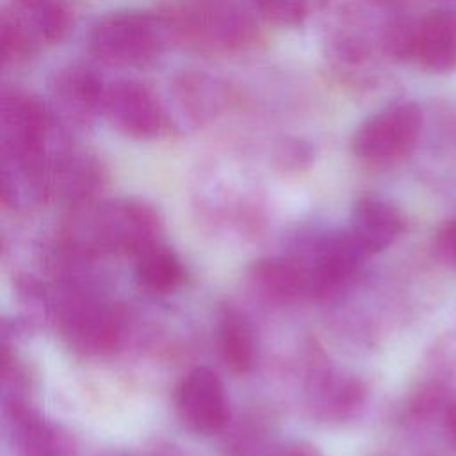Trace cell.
I'll list each match as a JSON object with an SVG mask.
<instances>
[{
	"label": "cell",
	"instance_id": "cell-20",
	"mask_svg": "<svg viewBox=\"0 0 456 456\" xmlns=\"http://www.w3.org/2000/svg\"><path fill=\"white\" fill-rule=\"evenodd\" d=\"M433 248L438 260L449 269L456 271V217L445 221L438 228Z\"/></svg>",
	"mask_w": 456,
	"mask_h": 456
},
{
	"label": "cell",
	"instance_id": "cell-16",
	"mask_svg": "<svg viewBox=\"0 0 456 456\" xmlns=\"http://www.w3.org/2000/svg\"><path fill=\"white\" fill-rule=\"evenodd\" d=\"M0 41L4 66H21L43 46V41L36 34L34 27L12 5L2 7Z\"/></svg>",
	"mask_w": 456,
	"mask_h": 456
},
{
	"label": "cell",
	"instance_id": "cell-13",
	"mask_svg": "<svg viewBox=\"0 0 456 456\" xmlns=\"http://www.w3.org/2000/svg\"><path fill=\"white\" fill-rule=\"evenodd\" d=\"M12 438L21 456H73L69 438L59 428L32 413L18 399L9 410Z\"/></svg>",
	"mask_w": 456,
	"mask_h": 456
},
{
	"label": "cell",
	"instance_id": "cell-4",
	"mask_svg": "<svg viewBox=\"0 0 456 456\" xmlns=\"http://www.w3.org/2000/svg\"><path fill=\"white\" fill-rule=\"evenodd\" d=\"M103 118L119 134L132 139H155L171 125L166 105L142 82L119 78L105 87Z\"/></svg>",
	"mask_w": 456,
	"mask_h": 456
},
{
	"label": "cell",
	"instance_id": "cell-21",
	"mask_svg": "<svg viewBox=\"0 0 456 456\" xmlns=\"http://www.w3.org/2000/svg\"><path fill=\"white\" fill-rule=\"evenodd\" d=\"M271 456H322L315 447L305 445V444H290L281 449H278Z\"/></svg>",
	"mask_w": 456,
	"mask_h": 456
},
{
	"label": "cell",
	"instance_id": "cell-5",
	"mask_svg": "<svg viewBox=\"0 0 456 456\" xmlns=\"http://www.w3.org/2000/svg\"><path fill=\"white\" fill-rule=\"evenodd\" d=\"M105 84L89 68L71 64L57 69L48 82V109L66 126L87 128L103 116Z\"/></svg>",
	"mask_w": 456,
	"mask_h": 456
},
{
	"label": "cell",
	"instance_id": "cell-2",
	"mask_svg": "<svg viewBox=\"0 0 456 456\" xmlns=\"http://www.w3.org/2000/svg\"><path fill=\"white\" fill-rule=\"evenodd\" d=\"M173 43L187 46L230 52L249 46L256 41L255 20L235 4L205 2L196 7L166 11Z\"/></svg>",
	"mask_w": 456,
	"mask_h": 456
},
{
	"label": "cell",
	"instance_id": "cell-6",
	"mask_svg": "<svg viewBox=\"0 0 456 456\" xmlns=\"http://www.w3.org/2000/svg\"><path fill=\"white\" fill-rule=\"evenodd\" d=\"M365 255L349 230L326 235L317 242L306 264L308 292L322 299L338 296L356 276Z\"/></svg>",
	"mask_w": 456,
	"mask_h": 456
},
{
	"label": "cell",
	"instance_id": "cell-10",
	"mask_svg": "<svg viewBox=\"0 0 456 456\" xmlns=\"http://www.w3.org/2000/svg\"><path fill=\"white\" fill-rule=\"evenodd\" d=\"M224 103L223 86L207 73L189 71L180 75L171 87L169 119L191 126L203 125L217 116Z\"/></svg>",
	"mask_w": 456,
	"mask_h": 456
},
{
	"label": "cell",
	"instance_id": "cell-19",
	"mask_svg": "<svg viewBox=\"0 0 456 456\" xmlns=\"http://www.w3.org/2000/svg\"><path fill=\"white\" fill-rule=\"evenodd\" d=\"M258 14L278 27H297L308 16V0H251Z\"/></svg>",
	"mask_w": 456,
	"mask_h": 456
},
{
	"label": "cell",
	"instance_id": "cell-18",
	"mask_svg": "<svg viewBox=\"0 0 456 456\" xmlns=\"http://www.w3.org/2000/svg\"><path fill=\"white\" fill-rule=\"evenodd\" d=\"M315 403L328 415L344 417L354 406L360 404L363 397V388L356 379L344 378L340 374L321 376L314 388Z\"/></svg>",
	"mask_w": 456,
	"mask_h": 456
},
{
	"label": "cell",
	"instance_id": "cell-14",
	"mask_svg": "<svg viewBox=\"0 0 456 456\" xmlns=\"http://www.w3.org/2000/svg\"><path fill=\"white\" fill-rule=\"evenodd\" d=\"M251 281L264 297L287 303L308 292V269L296 258H264L255 262Z\"/></svg>",
	"mask_w": 456,
	"mask_h": 456
},
{
	"label": "cell",
	"instance_id": "cell-7",
	"mask_svg": "<svg viewBox=\"0 0 456 456\" xmlns=\"http://www.w3.org/2000/svg\"><path fill=\"white\" fill-rule=\"evenodd\" d=\"M176 410L196 433L221 431L230 419V401L217 372L210 367L192 369L176 388Z\"/></svg>",
	"mask_w": 456,
	"mask_h": 456
},
{
	"label": "cell",
	"instance_id": "cell-22",
	"mask_svg": "<svg viewBox=\"0 0 456 456\" xmlns=\"http://www.w3.org/2000/svg\"><path fill=\"white\" fill-rule=\"evenodd\" d=\"M57 0H11V5L23 11V12H37Z\"/></svg>",
	"mask_w": 456,
	"mask_h": 456
},
{
	"label": "cell",
	"instance_id": "cell-17",
	"mask_svg": "<svg viewBox=\"0 0 456 456\" xmlns=\"http://www.w3.org/2000/svg\"><path fill=\"white\" fill-rule=\"evenodd\" d=\"M137 280L151 292H171L185 278L182 260L162 244H157L137 256Z\"/></svg>",
	"mask_w": 456,
	"mask_h": 456
},
{
	"label": "cell",
	"instance_id": "cell-15",
	"mask_svg": "<svg viewBox=\"0 0 456 456\" xmlns=\"http://www.w3.org/2000/svg\"><path fill=\"white\" fill-rule=\"evenodd\" d=\"M219 353L226 367L235 374H246L255 365L253 330L233 308H224L219 319Z\"/></svg>",
	"mask_w": 456,
	"mask_h": 456
},
{
	"label": "cell",
	"instance_id": "cell-8",
	"mask_svg": "<svg viewBox=\"0 0 456 456\" xmlns=\"http://www.w3.org/2000/svg\"><path fill=\"white\" fill-rule=\"evenodd\" d=\"M96 228L102 242L135 256L160 244V219L155 208L144 201L123 200L107 205L96 217Z\"/></svg>",
	"mask_w": 456,
	"mask_h": 456
},
{
	"label": "cell",
	"instance_id": "cell-11",
	"mask_svg": "<svg viewBox=\"0 0 456 456\" xmlns=\"http://www.w3.org/2000/svg\"><path fill=\"white\" fill-rule=\"evenodd\" d=\"M413 57L429 71L456 69V11H429L415 28Z\"/></svg>",
	"mask_w": 456,
	"mask_h": 456
},
{
	"label": "cell",
	"instance_id": "cell-3",
	"mask_svg": "<svg viewBox=\"0 0 456 456\" xmlns=\"http://www.w3.org/2000/svg\"><path fill=\"white\" fill-rule=\"evenodd\" d=\"M422 130V110L415 102L392 103L363 119L353 137L356 159L372 166L394 164L411 153Z\"/></svg>",
	"mask_w": 456,
	"mask_h": 456
},
{
	"label": "cell",
	"instance_id": "cell-12",
	"mask_svg": "<svg viewBox=\"0 0 456 456\" xmlns=\"http://www.w3.org/2000/svg\"><path fill=\"white\" fill-rule=\"evenodd\" d=\"M403 224L401 212L390 201L367 196L354 203L347 230L369 255L387 249L403 232Z\"/></svg>",
	"mask_w": 456,
	"mask_h": 456
},
{
	"label": "cell",
	"instance_id": "cell-1",
	"mask_svg": "<svg viewBox=\"0 0 456 456\" xmlns=\"http://www.w3.org/2000/svg\"><path fill=\"white\" fill-rule=\"evenodd\" d=\"M173 43L166 12L116 11L96 20L87 34L89 53L107 66H148Z\"/></svg>",
	"mask_w": 456,
	"mask_h": 456
},
{
	"label": "cell",
	"instance_id": "cell-23",
	"mask_svg": "<svg viewBox=\"0 0 456 456\" xmlns=\"http://www.w3.org/2000/svg\"><path fill=\"white\" fill-rule=\"evenodd\" d=\"M445 428H447V433H449L451 440L456 444V403H452V404L447 408V413H445Z\"/></svg>",
	"mask_w": 456,
	"mask_h": 456
},
{
	"label": "cell",
	"instance_id": "cell-9",
	"mask_svg": "<svg viewBox=\"0 0 456 456\" xmlns=\"http://www.w3.org/2000/svg\"><path fill=\"white\" fill-rule=\"evenodd\" d=\"M62 333L75 351L98 356L110 353L121 338L118 314L94 301H75L62 315Z\"/></svg>",
	"mask_w": 456,
	"mask_h": 456
}]
</instances>
